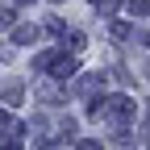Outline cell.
<instances>
[{"label":"cell","instance_id":"5b68a950","mask_svg":"<svg viewBox=\"0 0 150 150\" xmlns=\"http://www.w3.org/2000/svg\"><path fill=\"white\" fill-rule=\"evenodd\" d=\"M13 25V8H0V29H8Z\"/></svg>","mask_w":150,"mask_h":150},{"label":"cell","instance_id":"ba28073f","mask_svg":"<svg viewBox=\"0 0 150 150\" xmlns=\"http://www.w3.org/2000/svg\"><path fill=\"white\" fill-rule=\"evenodd\" d=\"M17 4H33V0H17Z\"/></svg>","mask_w":150,"mask_h":150},{"label":"cell","instance_id":"52a82bcc","mask_svg":"<svg viewBox=\"0 0 150 150\" xmlns=\"http://www.w3.org/2000/svg\"><path fill=\"white\" fill-rule=\"evenodd\" d=\"M79 150H100V142H79Z\"/></svg>","mask_w":150,"mask_h":150},{"label":"cell","instance_id":"8992f818","mask_svg":"<svg viewBox=\"0 0 150 150\" xmlns=\"http://www.w3.org/2000/svg\"><path fill=\"white\" fill-rule=\"evenodd\" d=\"M0 150H21V142H17V138H8L4 146H0Z\"/></svg>","mask_w":150,"mask_h":150},{"label":"cell","instance_id":"7a4b0ae2","mask_svg":"<svg viewBox=\"0 0 150 150\" xmlns=\"http://www.w3.org/2000/svg\"><path fill=\"white\" fill-rule=\"evenodd\" d=\"M21 96H25V92L17 88V83H8V88H4V104H21Z\"/></svg>","mask_w":150,"mask_h":150},{"label":"cell","instance_id":"277c9868","mask_svg":"<svg viewBox=\"0 0 150 150\" xmlns=\"http://www.w3.org/2000/svg\"><path fill=\"white\" fill-rule=\"evenodd\" d=\"M33 38H38L33 25H21V29H17V42H33Z\"/></svg>","mask_w":150,"mask_h":150},{"label":"cell","instance_id":"3957f363","mask_svg":"<svg viewBox=\"0 0 150 150\" xmlns=\"http://www.w3.org/2000/svg\"><path fill=\"white\" fill-rule=\"evenodd\" d=\"M129 13H142V17H150V0H129Z\"/></svg>","mask_w":150,"mask_h":150},{"label":"cell","instance_id":"9c48e42d","mask_svg":"<svg viewBox=\"0 0 150 150\" xmlns=\"http://www.w3.org/2000/svg\"><path fill=\"white\" fill-rule=\"evenodd\" d=\"M142 42H146V46H150V33H146V38H142Z\"/></svg>","mask_w":150,"mask_h":150},{"label":"cell","instance_id":"6da1fadb","mask_svg":"<svg viewBox=\"0 0 150 150\" xmlns=\"http://www.w3.org/2000/svg\"><path fill=\"white\" fill-rule=\"evenodd\" d=\"M71 71H75V63H71V59H54V75H59V79H67Z\"/></svg>","mask_w":150,"mask_h":150}]
</instances>
